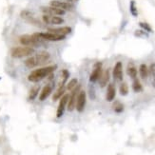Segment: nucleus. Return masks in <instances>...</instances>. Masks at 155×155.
Wrapping results in <instances>:
<instances>
[{"instance_id": "obj_1", "label": "nucleus", "mask_w": 155, "mask_h": 155, "mask_svg": "<svg viewBox=\"0 0 155 155\" xmlns=\"http://www.w3.org/2000/svg\"><path fill=\"white\" fill-rule=\"evenodd\" d=\"M51 59V54L46 51L38 52L35 56H29L25 60V66L29 69H33L37 66H42L49 62Z\"/></svg>"}, {"instance_id": "obj_2", "label": "nucleus", "mask_w": 155, "mask_h": 155, "mask_svg": "<svg viewBox=\"0 0 155 155\" xmlns=\"http://www.w3.org/2000/svg\"><path fill=\"white\" fill-rule=\"evenodd\" d=\"M55 70H56L55 65L47 66V67H43V68L36 69L30 73V75L28 76V79L32 83L39 82V81H41L42 79L46 78L47 76H49L50 74L53 73V71Z\"/></svg>"}, {"instance_id": "obj_3", "label": "nucleus", "mask_w": 155, "mask_h": 155, "mask_svg": "<svg viewBox=\"0 0 155 155\" xmlns=\"http://www.w3.org/2000/svg\"><path fill=\"white\" fill-rule=\"evenodd\" d=\"M11 56L15 59H20L24 57L31 56L35 53V49L31 48V47H15V48L11 49Z\"/></svg>"}, {"instance_id": "obj_4", "label": "nucleus", "mask_w": 155, "mask_h": 155, "mask_svg": "<svg viewBox=\"0 0 155 155\" xmlns=\"http://www.w3.org/2000/svg\"><path fill=\"white\" fill-rule=\"evenodd\" d=\"M19 41L23 46L31 47V48H33V47H39L43 43V41L38 39L35 35H23L20 36Z\"/></svg>"}, {"instance_id": "obj_5", "label": "nucleus", "mask_w": 155, "mask_h": 155, "mask_svg": "<svg viewBox=\"0 0 155 155\" xmlns=\"http://www.w3.org/2000/svg\"><path fill=\"white\" fill-rule=\"evenodd\" d=\"M38 39H40L41 41H52V42H56V41H62L65 39L66 36L64 35H55V33H51V32H35L33 33Z\"/></svg>"}, {"instance_id": "obj_6", "label": "nucleus", "mask_w": 155, "mask_h": 155, "mask_svg": "<svg viewBox=\"0 0 155 155\" xmlns=\"http://www.w3.org/2000/svg\"><path fill=\"white\" fill-rule=\"evenodd\" d=\"M80 91V86H76L74 89L71 91V95H69V101H68V105H67V109H68L69 111H72L75 109L76 106V99H77V95Z\"/></svg>"}, {"instance_id": "obj_7", "label": "nucleus", "mask_w": 155, "mask_h": 155, "mask_svg": "<svg viewBox=\"0 0 155 155\" xmlns=\"http://www.w3.org/2000/svg\"><path fill=\"white\" fill-rule=\"evenodd\" d=\"M86 102H87V94L84 91H80L77 95L76 106H75V109L77 110L78 112H83L86 107Z\"/></svg>"}, {"instance_id": "obj_8", "label": "nucleus", "mask_w": 155, "mask_h": 155, "mask_svg": "<svg viewBox=\"0 0 155 155\" xmlns=\"http://www.w3.org/2000/svg\"><path fill=\"white\" fill-rule=\"evenodd\" d=\"M42 12H44V15H57V16H61L64 15L66 12L63 10H60L58 8H55V7L52 6H44L40 8Z\"/></svg>"}, {"instance_id": "obj_9", "label": "nucleus", "mask_w": 155, "mask_h": 155, "mask_svg": "<svg viewBox=\"0 0 155 155\" xmlns=\"http://www.w3.org/2000/svg\"><path fill=\"white\" fill-rule=\"evenodd\" d=\"M50 6L55 7L60 10H63L65 12L67 11H71L73 9V5L70 2L62 1V0H51L50 2Z\"/></svg>"}, {"instance_id": "obj_10", "label": "nucleus", "mask_w": 155, "mask_h": 155, "mask_svg": "<svg viewBox=\"0 0 155 155\" xmlns=\"http://www.w3.org/2000/svg\"><path fill=\"white\" fill-rule=\"evenodd\" d=\"M43 22L48 25H60L64 23V19L57 15H44L42 16Z\"/></svg>"}, {"instance_id": "obj_11", "label": "nucleus", "mask_w": 155, "mask_h": 155, "mask_svg": "<svg viewBox=\"0 0 155 155\" xmlns=\"http://www.w3.org/2000/svg\"><path fill=\"white\" fill-rule=\"evenodd\" d=\"M20 16H21L24 20H26L27 22H29L32 25H36V26H40V22L39 20L35 16V15L30 12V11H22L21 13H20Z\"/></svg>"}, {"instance_id": "obj_12", "label": "nucleus", "mask_w": 155, "mask_h": 155, "mask_svg": "<svg viewBox=\"0 0 155 155\" xmlns=\"http://www.w3.org/2000/svg\"><path fill=\"white\" fill-rule=\"evenodd\" d=\"M69 95H70V94H64V95L60 98V102H59V105H58V107H57V112H56V116L58 118L63 116L65 110H66V107H67V105H68Z\"/></svg>"}, {"instance_id": "obj_13", "label": "nucleus", "mask_w": 155, "mask_h": 155, "mask_svg": "<svg viewBox=\"0 0 155 155\" xmlns=\"http://www.w3.org/2000/svg\"><path fill=\"white\" fill-rule=\"evenodd\" d=\"M103 70H102V63L101 62H97L95 65H94V68L92 72L91 73L90 75V81L92 83L96 82L97 80H99L101 74H102Z\"/></svg>"}, {"instance_id": "obj_14", "label": "nucleus", "mask_w": 155, "mask_h": 155, "mask_svg": "<svg viewBox=\"0 0 155 155\" xmlns=\"http://www.w3.org/2000/svg\"><path fill=\"white\" fill-rule=\"evenodd\" d=\"M112 76L116 81L123 80V64L122 62H117L114 65V68L112 71Z\"/></svg>"}, {"instance_id": "obj_15", "label": "nucleus", "mask_w": 155, "mask_h": 155, "mask_svg": "<svg viewBox=\"0 0 155 155\" xmlns=\"http://www.w3.org/2000/svg\"><path fill=\"white\" fill-rule=\"evenodd\" d=\"M49 32H51V33H55V35H68L71 32V27H59V28H50L48 30Z\"/></svg>"}, {"instance_id": "obj_16", "label": "nucleus", "mask_w": 155, "mask_h": 155, "mask_svg": "<svg viewBox=\"0 0 155 155\" xmlns=\"http://www.w3.org/2000/svg\"><path fill=\"white\" fill-rule=\"evenodd\" d=\"M116 95V90H115V86L113 84H109L107 85V94H106V100L107 102H112L115 98Z\"/></svg>"}, {"instance_id": "obj_17", "label": "nucleus", "mask_w": 155, "mask_h": 155, "mask_svg": "<svg viewBox=\"0 0 155 155\" xmlns=\"http://www.w3.org/2000/svg\"><path fill=\"white\" fill-rule=\"evenodd\" d=\"M52 91V85L51 84H48V85H46L41 92H40V95H39V100L40 101H45L47 98H48L50 95H51V93Z\"/></svg>"}, {"instance_id": "obj_18", "label": "nucleus", "mask_w": 155, "mask_h": 155, "mask_svg": "<svg viewBox=\"0 0 155 155\" xmlns=\"http://www.w3.org/2000/svg\"><path fill=\"white\" fill-rule=\"evenodd\" d=\"M110 71L107 70L106 71L102 72V74H101L100 78H99V84H100V87H106L107 84H109V81H110Z\"/></svg>"}, {"instance_id": "obj_19", "label": "nucleus", "mask_w": 155, "mask_h": 155, "mask_svg": "<svg viewBox=\"0 0 155 155\" xmlns=\"http://www.w3.org/2000/svg\"><path fill=\"white\" fill-rule=\"evenodd\" d=\"M127 75H129L131 79H135L137 77V69L135 65L133 63H129L127 65Z\"/></svg>"}, {"instance_id": "obj_20", "label": "nucleus", "mask_w": 155, "mask_h": 155, "mask_svg": "<svg viewBox=\"0 0 155 155\" xmlns=\"http://www.w3.org/2000/svg\"><path fill=\"white\" fill-rule=\"evenodd\" d=\"M139 74L143 80H147L149 77V67L146 64H141L139 67Z\"/></svg>"}, {"instance_id": "obj_21", "label": "nucleus", "mask_w": 155, "mask_h": 155, "mask_svg": "<svg viewBox=\"0 0 155 155\" xmlns=\"http://www.w3.org/2000/svg\"><path fill=\"white\" fill-rule=\"evenodd\" d=\"M65 91H66V86H64V87H58L56 92L54 93V95H53V97H52L53 101H57L58 99L61 98L65 94Z\"/></svg>"}, {"instance_id": "obj_22", "label": "nucleus", "mask_w": 155, "mask_h": 155, "mask_svg": "<svg viewBox=\"0 0 155 155\" xmlns=\"http://www.w3.org/2000/svg\"><path fill=\"white\" fill-rule=\"evenodd\" d=\"M132 90L134 92H141L143 91V86L142 84H141L140 81L135 78V79H133V82H132Z\"/></svg>"}, {"instance_id": "obj_23", "label": "nucleus", "mask_w": 155, "mask_h": 155, "mask_svg": "<svg viewBox=\"0 0 155 155\" xmlns=\"http://www.w3.org/2000/svg\"><path fill=\"white\" fill-rule=\"evenodd\" d=\"M61 82H60L59 84V87H64L66 86V82H67V80L69 79V76H70V72L69 71H67V70H63L61 71Z\"/></svg>"}, {"instance_id": "obj_24", "label": "nucleus", "mask_w": 155, "mask_h": 155, "mask_svg": "<svg viewBox=\"0 0 155 155\" xmlns=\"http://www.w3.org/2000/svg\"><path fill=\"white\" fill-rule=\"evenodd\" d=\"M40 91V87L36 86V87H32L31 91H30V93H29V99L30 100H35V97L38 95V92Z\"/></svg>"}, {"instance_id": "obj_25", "label": "nucleus", "mask_w": 155, "mask_h": 155, "mask_svg": "<svg viewBox=\"0 0 155 155\" xmlns=\"http://www.w3.org/2000/svg\"><path fill=\"white\" fill-rule=\"evenodd\" d=\"M149 75L151 77V84L155 87V63H151L149 69Z\"/></svg>"}, {"instance_id": "obj_26", "label": "nucleus", "mask_w": 155, "mask_h": 155, "mask_svg": "<svg viewBox=\"0 0 155 155\" xmlns=\"http://www.w3.org/2000/svg\"><path fill=\"white\" fill-rule=\"evenodd\" d=\"M120 94L123 96H126L127 93H129V86H127V83L123 82L122 84L120 85V89H119Z\"/></svg>"}, {"instance_id": "obj_27", "label": "nucleus", "mask_w": 155, "mask_h": 155, "mask_svg": "<svg viewBox=\"0 0 155 155\" xmlns=\"http://www.w3.org/2000/svg\"><path fill=\"white\" fill-rule=\"evenodd\" d=\"M78 85V80L76 78H73L71 79L70 82L67 84V87H66V89L68 90V91H72L74 87Z\"/></svg>"}, {"instance_id": "obj_28", "label": "nucleus", "mask_w": 155, "mask_h": 155, "mask_svg": "<svg viewBox=\"0 0 155 155\" xmlns=\"http://www.w3.org/2000/svg\"><path fill=\"white\" fill-rule=\"evenodd\" d=\"M113 110L116 113H121L124 110V106L117 101V102H115L113 104Z\"/></svg>"}, {"instance_id": "obj_29", "label": "nucleus", "mask_w": 155, "mask_h": 155, "mask_svg": "<svg viewBox=\"0 0 155 155\" xmlns=\"http://www.w3.org/2000/svg\"><path fill=\"white\" fill-rule=\"evenodd\" d=\"M130 11H131V13L134 15V16H136L137 15V11H136V8H135V5H134V2L132 1L131 4H130Z\"/></svg>"}, {"instance_id": "obj_30", "label": "nucleus", "mask_w": 155, "mask_h": 155, "mask_svg": "<svg viewBox=\"0 0 155 155\" xmlns=\"http://www.w3.org/2000/svg\"><path fill=\"white\" fill-rule=\"evenodd\" d=\"M140 26L142 27V28H144L145 30L147 31H151V29H150V27L147 25V23H140Z\"/></svg>"}, {"instance_id": "obj_31", "label": "nucleus", "mask_w": 155, "mask_h": 155, "mask_svg": "<svg viewBox=\"0 0 155 155\" xmlns=\"http://www.w3.org/2000/svg\"><path fill=\"white\" fill-rule=\"evenodd\" d=\"M62 1H66V2L72 3V2H76V1H78V0H62Z\"/></svg>"}]
</instances>
